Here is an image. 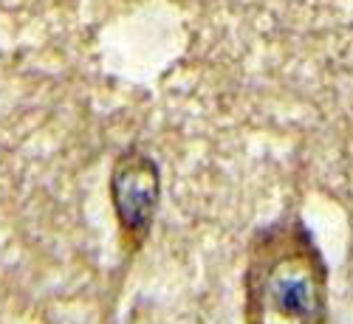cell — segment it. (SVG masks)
<instances>
[{"label":"cell","instance_id":"cell-1","mask_svg":"<svg viewBox=\"0 0 353 324\" xmlns=\"http://www.w3.org/2000/svg\"><path fill=\"white\" fill-rule=\"evenodd\" d=\"M325 265L303 223L260 234L246 271V324H322Z\"/></svg>","mask_w":353,"mask_h":324},{"label":"cell","instance_id":"cell-2","mask_svg":"<svg viewBox=\"0 0 353 324\" xmlns=\"http://www.w3.org/2000/svg\"><path fill=\"white\" fill-rule=\"evenodd\" d=\"M110 197L125 237L139 246L150 231L159 206V164L136 147L125 150L110 172Z\"/></svg>","mask_w":353,"mask_h":324}]
</instances>
